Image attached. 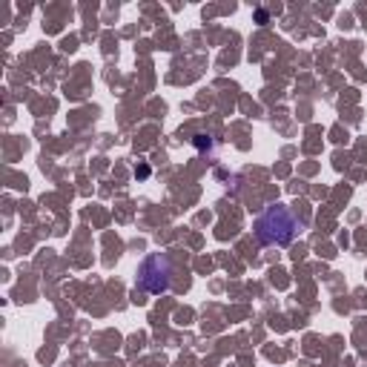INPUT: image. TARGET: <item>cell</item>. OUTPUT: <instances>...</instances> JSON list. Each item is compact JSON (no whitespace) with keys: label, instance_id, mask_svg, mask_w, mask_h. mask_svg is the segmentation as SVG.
Masks as SVG:
<instances>
[{"label":"cell","instance_id":"obj_1","mask_svg":"<svg viewBox=\"0 0 367 367\" xmlns=\"http://www.w3.org/2000/svg\"><path fill=\"white\" fill-rule=\"evenodd\" d=\"M295 230H299L295 215L281 204L267 207L256 221V238H258V244H264V247H272V244L284 247V244H290Z\"/></svg>","mask_w":367,"mask_h":367},{"label":"cell","instance_id":"obj_2","mask_svg":"<svg viewBox=\"0 0 367 367\" xmlns=\"http://www.w3.org/2000/svg\"><path fill=\"white\" fill-rule=\"evenodd\" d=\"M169 284H172V270H169L167 256L144 258V264H141V270H138V287L141 290L158 295V293H167Z\"/></svg>","mask_w":367,"mask_h":367},{"label":"cell","instance_id":"obj_3","mask_svg":"<svg viewBox=\"0 0 367 367\" xmlns=\"http://www.w3.org/2000/svg\"><path fill=\"white\" fill-rule=\"evenodd\" d=\"M256 20L258 23H267V12H264V9H258V12H256Z\"/></svg>","mask_w":367,"mask_h":367}]
</instances>
